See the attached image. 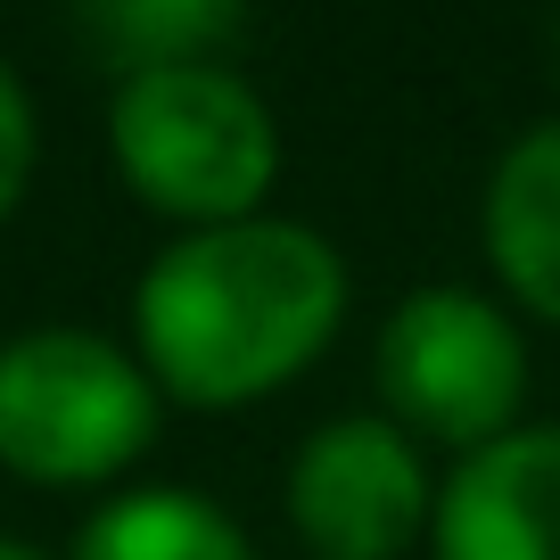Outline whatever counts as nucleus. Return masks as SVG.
Returning <instances> with one entry per match:
<instances>
[{
  "label": "nucleus",
  "mask_w": 560,
  "mask_h": 560,
  "mask_svg": "<svg viewBox=\"0 0 560 560\" xmlns=\"http://www.w3.org/2000/svg\"><path fill=\"white\" fill-rule=\"evenodd\" d=\"M347 322V256L314 223L247 214L182 231L132 289V354L165 404L247 412L280 396Z\"/></svg>",
  "instance_id": "obj_1"
},
{
  "label": "nucleus",
  "mask_w": 560,
  "mask_h": 560,
  "mask_svg": "<svg viewBox=\"0 0 560 560\" xmlns=\"http://www.w3.org/2000/svg\"><path fill=\"white\" fill-rule=\"evenodd\" d=\"M107 158L124 190L182 231H223L264 214L280 182V116L223 58L140 67L107 100Z\"/></svg>",
  "instance_id": "obj_2"
},
{
  "label": "nucleus",
  "mask_w": 560,
  "mask_h": 560,
  "mask_svg": "<svg viewBox=\"0 0 560 560\" xmlns=\"http://www.w3.org/2000/svg\"><path fill=\"white\" fill-rule=\"evenodd\" d=\"M165 396L132 347L42 322L0 347V470L25 487H107L158 445Z\"/></svg>",
  "instance_id": "obj_3"
},
{
  "label": "nucleus",
  "mask_w": 560,
  "mask_h": 560,
  "mask_svg": "<svg viewBox=\"0 0 560 560\" xmlns=\"http://www.w3.org/2000/svg\"><path fill=\"white\" fill-rule=\"evenodd\" d=\"M371 387L380 412L396 420L412 445H445V454H478V445L511 438L527 404V338L478 289H412L371 338Z\"/></svg>",
  "instance_id": "obj_4"
},
{
  "label": "nucleus",
  "mask_w": 560,
  "mask_h": 560,
  "mask_svg": "<svg viewBox=\"0 0 560 560\" xmlns=\"http://www.w3.org/2000/svg\"><path fill=\"white\" fill-rule=\"evenodd\" d=\"M280 503L314 560H404L412 544H429L438 487L387 412H338L298 445Z\"/></svg>",
  "instance_id": "obj_5"
},
{
  "label": "nucleus",
  "mask_w": 560,
  "mask_h": 560,
  "mask_svg": "<svg viewBox=\"0 0 560 560\" xmlns=\"http://www.w3.org/2000/svg\"><path fill=\"white\" fill-rule=\"evenodd\" d=\"M429 560H560V420L511 429L445 470Z\"/></svg>",
  "instance_id": "obj_6"
},
{
  "label": "nucleus",
  "mask_w": 560,
  "mask_h": 560,
  "mask_svg": "<svg viewBox=\"0 0 560 560\" xmlns=\"http://www.w3.org/2000/svg\"><path fill=\"white\" fill-rule=\"evenodd\" d=\"M478 240L511 305L560 330V116L527 124L494 158L487 198H478Z\"/></svg>",
  "instance_id": "obj_7"
},
{
  "label": "nucleus",
  "mask_w": 560,
  "mask_h": 560,
  "mask_svg": "<svg viewBox=\"0 0 560 560\" xmlns=\"http://www.w3.org/2000/svg\"><path fill=\"white\" fill-rule=\"evenodd\" d=\"M67 560H256L247 527L190 487H124L83 520Z\"/></svg>",
  "instance_id": "obj_8"
},
{
  "label": "nucleus",
  "mask_w": 560,
  "mask_h": 560,
  "mask_svg": "<svg viewBox=\"0 0 560 560\" xmlns=\"http://www.w3.org/2000/svg\"><path fill=\"white\" fill-rule=\"evenodd\" d=\"M247 18L231 0H116V9H91L83 42L107 50V67L140 74V67H190V58H223V42H240Z\"/></svg>",
  "instance_id": "obj_9"
},
{
  "label": "nucleus",
  "mask_w": 560,
  "mask_h": 560,
  "mask_svg": "<svg viewBox=\"0 0 560 560\" xmlns=\"http://www.w3.org/2000/svg\"><path fill=\"white\" fill-rule=\"evenodd\" d=\"M34 149H42V132H34V100H25L18 67L0 58V223L18 214L25 182H34Z\"/></svg>",
  "instance_id": "obj_10"
},
{
  "label": "nucleus",
  "mask_w": 560,
  "mask_h": 560,
  "mask_svg": "<svg viewBox=\"0 0 560 560\" xmlns=\"http://www.w3.org/2000/svg\"><path fill=\"white\" fill-rule=\"evenodd\" d=\"M0 560H50V552H34L25 536H0Z\"/></svg>",
  "instance_id": "obj_11"
}]
</instances>
